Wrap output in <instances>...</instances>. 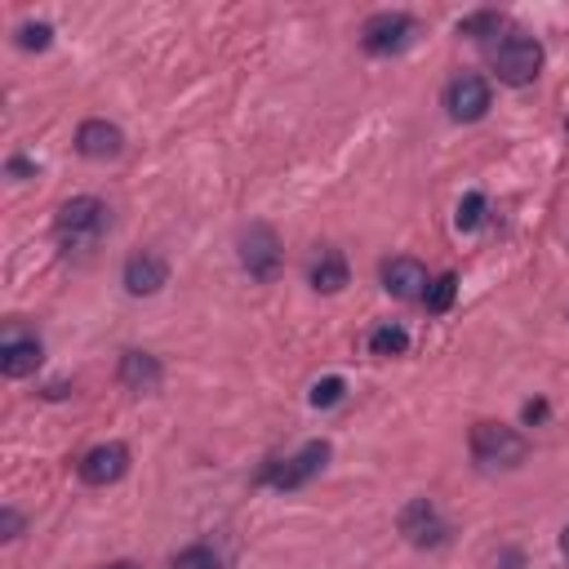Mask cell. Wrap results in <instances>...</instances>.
Masks as SVG:
<instances>
[{"label":"cell","mask_w":569,"mask_h":569,"mask_svg":"<svg viewBox=\"0 0 569 569\" xmlns=\"http://www.w3.org/2000/svg\"><path fill=\"white\" fill-rule=\"evenodd\" d=\"M525 454H530V445H525V437L516 432V427L493 422V418L472 427V458L476 463H485V467H521Z\"/></svg>","instance_id":"1"},{"label":"cell","mask_w":569,"mask_h":569,"mask_svg":"<svg viewBox=\"0 0 569 569\" xmlns=\"http://www.w3.org/2000/svg\"><path fill=\"white\" fill-rule=\"evenodd\" d=\"M112 223V209L98 200V196H71L62 209H58V219H54V232L62 245H90L107 232Z\"/></svg>","instance_id":"2"},{"label":"cell","mask_w":569,"mask_h":569,"mask_svg":"<svg viewBox=\"0 0 569 569\" xmlns=\"http://www.w3.org/2000/svg\"><path fill=\"white\" fill-rule=\"evenodd\" d=\"M489 62H493V77H498V81L521 90V85L538 81V71H543V45L530 40V36H508V40L493 45Z\"/></svg>","instance_id":"3"},{"label":"cell","mask_w":569,"mask_h":569,"mask_svg":"<svg viewBox=\"0 0 569 569\" xmlns=\"http://www.w3.org/2000/svg\"><path fill=\"white\" fill-rule=\"evenodd\" d=\"M329 463V445L325 441H307L299 454H290V458H271L267 467H263V485H271V489H303L307 480H316L321 476V467Z\"/></svg>","instance_id":"4"},{"label":"cell","mask_w":569,"mask_h":569,"mask_svg":"<svg viewBox=\"0 0 569 569\" xmlns=\"http://www.w3.org/2000/svg\"><path fill=\"white\" fill-rule=\"evenodd\" d=\"M414 32H418V23H414L409 14L383 10V14L365 19V27H361V49L374 54V58H387V54H400V49L414 40Z\"/></svg>","instance_id":"5"},{"label":"cell","mask_w":569,"mask_h":569,"mask_svg":"<svg viewBox=\"0 0 569 569\" xmlns=\"http://www.w3.org/2000/svg\"><path fill=\"white\" fill-rule=\"evenodd\" d=\"M236 249H241V267L254 280H276V271H280V241H276V232L267 223H249L241 232Z\"/></svg>","instance_id":"6"},{"label":"cell","mask_w":569,"mask_h":569,"mask_svg":"<svg viewBox=\"0 0 569 569\" xmlns=\"http://www.w3.org/2000/svg\"><path fill=\"white\" fill-rule=\"evenodd\" d=\"M445 112L458 125H472L489 112V81L476 77V71H458V77L445 85Z\"/></svg>","instance_id":"7"},{"label":"cell","mask_w":569,"mask_h":569,"mask_svg":"<svg viewBox=\"0 0 569 569\" xmlns=\"http://www.w3.org/2000/svg\"><path fill=\"white\" fill-rule=\"evenodd\" d=\"M396 525H400L405 543H414V547H441V543L450 538V525L441 521L437 503H427V498H414V503H405V512H400Z\"/></svg>","instance_id":"8"},{"label":"cell","mask_w":569,"mask_h":569,"mask_svg":"<svg viewBox=\"0 0 569 569\" xmlns=\"http://www.w3.org/2000/svg\"><path fill=\"white\" fill-rule=\"evenodd\" d=\"M170 284V263L161 258V254H152V249H142V254H129L125 258V290L133 294V299H152V294H161Z\"/></svg>","instance_id":"9"},{"label":"cell","mask_w":569,"mask_h":569,"mask_svg":"<svg viewBox=\"0 0 569 569\" xmlns=\"http://www.w3.org/2000/svg\"><path fill=\"white\" fill-rule=\"evenodd\" d=\"M40 361H45V347H40L36 334L10 329L5 338H0V374L5 379H27V374L40 370Z\"/></svg>","instance_id":"10"},{"label":"cell","mask_w":569,"mask_h":569,"mask_svg":"<svg viewBox=\"0 0 569 569\" xmlns=\"http://www.w3.org/2000/svg\"><path fill=\"white\" fill-rule=\"evenodd\" d=\"M77 472H81V480L85 485H94V489H103V485H116L125 472H129V450L120 445V441H107V445H94L81 463H77Z\"/></svg>","instance_id":"11"},{"label":"cell","mask_w":569,"mask_h":569,"mask_svg":"<svg viewBox=\"0 0 569 569\" xmlns=\"http://www.w3.org/2000/svg\"><path fill=\"white\" fill-rule=\"evenodd\" d=\"M427 267L418 258H387L383 263V290L400 303H422L427 299Z\"/></svg>","instance_id":"12"},{"label":"cell","mask_w":569,"mask_h":569,"mask_svg":"<svg viewBox=\"0 0 569 569\" xmlns=\"http://www.w3.org/2000/svg\"><path fill=\"white\" fill-rule=\"evenodd\" d=\"M77 152H81L85 161H112V156L125 152V133H120V125H112V120H85V125L77 129Z\"/></svg>","instance_id":"13"},{"label":"cell","mask_w":569,"mask_h":569,"mask_svg":"<svg viewBox=\"0 0 569 569\" xmlns=\"http://www.w3.org/2000/svg\"><path fill=\"white\" fill-rule=\"evenodd\" d=\"M120 383L129 392H156L165 383V370L152 351H125L120 356Z\"/></svg>","instance_id":"14"},{"label":"cell","mask_w":569,"mask_h":569,"mask_svg":"<svg viewBox=\"0 0 569 569\" xmlns=\"http://www.w3.org/2000/svg\"><path fill=\"white\" fill-rule=\"evenodd\" d=\"M307 280H312L316 294H338L342 284H347V258H342L338 249H321V258L312 263Z\"/></svg>","instance_id":"15"},{"label":"cell","mask_w":569,"mask_h":569,"mask_svg":"<svg viewBox=\"0 0 569 569\" xmlns=\"http://www.w3.org/2000/svg\"><path fill=\"white\" fill-rule=\"evenodd\" d=\"M454 299H458V276H454V271H445V276H437L432 284H427V299H422V307L432 312V316H441V312H450V307H454Z\"/></svg>","instance_id":"16"},{"label":"cell","mask_w":569,"mask_h":569,"mask_svg":"<svg viewBox=\"0 0 569 569\" xmlns=\"http://www.w3.org/2000/svg\"><path fill=\"white\" fill-rule=\"evenodd\" d=\"M370 351H374V356H405V351H409V334H405L400 325H379V329L370 334Z\"/></svg>","instance_id":"17"},{"label":"cell","mask_w":569,"mask_h":569,"mask_svg":"<svg viewBox=\"0 0 569 569\" xmlns=\"http://www.w3.org/2000/svg\"><path fill=\"white\" fill-rule=\"evenodd\" d=\"M485 191H467L463 200H458V213H454V228L458 232H476L480 223H485Z\"/></svg>","instance_id":"18"},{"label":"cell","mask_w":569,"mask_h":569,"mask_svg":"<svg viewBox=\"0 0 569 569\" xmlns=\"http://www.w3.org/2000/svg\"><path fill=\"white\" fill-rule=\"evenodd\" d=\"M170 569H223V560H219V551H213V547L196 543V547H183V551L170 560Z\"/></svg>","instance_id":"19"},{"label":"cell","mask_w":569,"mask_h":569,"mask_svg":"<svg viewBox=\"0 0 569 569\" xmlns=\"http://www.w3.org/2000/svg\"><path fill=\"white\" fill-rule=\"evenodd\" d=\"M49 40H54V27H49V23H23V27H19V49H27V54H32V49H36V54L49 49Z\"/></svg>","instance_id":"20"},{"label":"cell","mask_w":569,"mask_h":569,"mask_svg":"<svg viewBox=\"0 0 569 569\" xmlns=\"http://www.w3.org/2000/svg\"><path fill=\"white\" fill-rule=\"evenodd\" d=\"M342 392H347V383H342L338 374H329V379H321V383L312 387V405H316V409H329V405L342 400Z\"/></svg>","instance_id":"21"},{"label":"cell","mask_w":569,"mask_h":569,"mask_svg":"<svg viewBox=\"0 0 569 569\" xmlns=\"http://www.w3.org/2000/svg\"><path fill=\"white\" fill-rule=\"evenodd\" d=\"M493 27H498V14H472V19H463V23H458V32H463V36H472V40H485Z\"/></svg>","instance_id":"22"},{"label":"cell","mask_w":569,"mask_h":569,"mask_svg":"<svg viewBox=\"0 0 569 569\" xmlns=\"http://www.w3.org/2000/svg\"><path fill=\"white\" fill-rule=\"evenodd\" d=\"M23 534V516L14 512V508H5V512H0V538H5V543H14Z\"/></svg>","instance_id":"23"},{"label":"cell","mask_w":569,"mask_h":569,"mask_svg":"<svg viewBox=\"0 0 569 569\" xmlns=\"http://www.w3.org/2000/svg\"><path fill=\"white\" fill-rule=\"evenodd\" d=\"M543 418H547V405H543V400H530V405H525V422H543Z\"/></svg>","instance_id":"24"},{"label":"cell","mask_w":569,"mask_h":569,"mask_svg":"<svg viewBox=\"0 0 569 569\" xmlns=\"http://www.w3.org/2000/svg\"><path fill=\"white\" fill-rule=\"evenodd\" d=\"M560 551H565V560H569V525L560 530Z\"/></svg>","instance_id":"25"},{"label":"cell","mask_w":569,"mask_h":569,"mask_svg":"<svg viewBox=\"0 0 569 569\" xmlns=\"http://www.w3.org/2000/svg\"><path fill=\"white\" fill-rule=\"evenodd\" d=\"M107 569H138L133 560H116V565H107Z\"/></svg>","instance_id":"26"},{"label":"cell","mask_w":569,"mask_h":569,"mask_svg":"<svg viewBox=\"0 0 569 569\" xmlns=\"http://www.w3.org/2000/svg\"><path fill=\"white\" fill-rule=\"evenodd\" d=\"M565 129H569V120H565Z\"/></svg>","instance_id":"27"}]
</instances>
